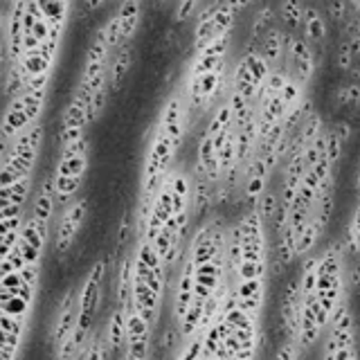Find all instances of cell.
I'll use <instances>...</instances> for the list:
<instances>
[{"instance_id": "8", "label": "cell", "mask_w": 360, "mask_h": 360, "mask_svg": "<svg viewBox=\"0 0 360 360\" xmlns=\"http://www.w3.org/2000/svg\"><path fill=\"white\" fill-rule=\"evenodd\" d=\"M307 0H282L280 3V23L289 34H298L302 30Z\"/></svg>"}, {"instance_id": "4", "label": "cell", "mask_w": 360, "mask_h": 360, "mask_svg": "<svg viewBox=\"0 0 360 360\" xmlns=\"http://www.w3.org/2000/svg\"><path fill=\"white\" fill-rule=\"evenodd\" d=\"M302 39L307 41L313 50H325L327 39H329V23L327 16L320 12L318 7L309 5L307 12H304V21H302Z\"/></svg>"}, {"instance_id": "7", "label": "cell", "mask_w": 360, "mask_h": 360, "mask_svg": "<svg viewBox=\"0 0 360 360\" xmlns=\"http://www.w3.org/2000/svg\"><path fill=\"white\" fill-rule=\"evenodd\" d=\"M117 18L119 25H122V41L124 43H133L137 30L142 25V16H144V0H122L117 7Z\"/></svg>"}, {"instance_id": "14", "label": "cell", "mask_w": 360, "mask_h": 360, "mask_svg": "<svg viewBox=\"0 0 360 360\" xmlns=\"http://www.w3.org/2000/svg\"><path fill=\"white\" fill-rule=\"evenodd\" d=\"M336 131V135L340 137V140H343V144L347 146L349 144V140H352V133H354V128H352V124L347 122V119H343V122H336L334 126H331Z\"/></svg>"}, {"instance_id": "5", "label": "cell", "mask_w": 360, "mask_h": 360, "mask_svg": "<svg viewBox=\"0 0 360 360\" xmlns=\"http://www.w3.org/2000/svg\"><path fill=\"white\" fill-rule=\"evenodd\" d=\"M133 54H135L133 43H124V45H119V48L113 52V57H110V63H108L110 95H115V92H119V88L124 86L128 72L133 68Z\"/></svg>"}, {"instance_id": "10", "label": "cell", "mask_w": 360, "mask_h": 360, "mask_svg": "<svg viewBox=\"0 0 360 360\" xmlns=\"http://www.w3.org/2000/svg\"><path fill=\"white\" fill-rule=\"evenodd\" d=\"M325 140H327V158L331 162V167L338 171V164L343 162V155H345V144L336 135L334 128H327V131H325Z\"/></svg>"}, {"instance_id": "18", "label": "cell", "mask_w": 360, "mask_h": 360, "mask_svg": "<svg viewBox=\"0 0 360 360\" xmlns=\"http://www.w3.org/2000/svg\"><path fill=\"white\" fill-rule=\"evenodd\" d=\"M307 3H316V0H307Z\"/></svg>"}, {"instance_id": "9", "label": "cell", "mask_w": 360, "mask_h": 360, "mask_svg": "<svg viewBox=\"0 0 360 360\" xmlns=\"http://www.w3.org/2000/svg\"><path fill=\"white\" fill-rule=\"evenodd\" d=\"M280 207H282V200H280V191H277V187H271L264 191V196L259 198V203H257V214L262 216V221L266 225H268V230H271V225H273V221H275V216H277V212H280Z\"/></svg>"}, {"instance_id": "12", "label": "cell", "mask_w": 360, "mask_h": 360, "mask_svg": "<svg viewBox=\"0 0 360 360\" xmlns=\"http://www.w3.org/2000/svg\"><path fill=\"white\" fill-rule=\"evenodd\" d=\"M354 54H352V48H349V41L345 39H340V43H338V50H336V66H338V70H343V72H352V68H354Z\"/></svg>"}, {"instance_id": "11", "label": "cell", "mask_w": 360, "mask_h": 360, "mask_svg": "<svg viewBox=\"0 0 360 360\" xmlns=\"http://www.w3.org/2000/svg\"><path fill=\"white\" fill-rule=\"evenodd\" d=\"M327 14H329V21H331V23L345 25V21L349 18V14H352V5H349V0H329Z\"/></svg>"}, {"instance_id": "15", "label": "cell", "mask_w": 360, "mask_h": 360, "mask_svg": "<svg viewBox=\"0 0 360 360\" xmlns=\"http://www.w3.org/2000/svg\"><path fill=\"white\" fill-rule=\"evenodd\" d=\"M239 3H241V7H243V9H248V7H250V5L255 3V0H239Z\"/></svg>"}, {"instance_id": "17", "label": "cell", "mask_w": 360, "mask_h": 360, "mask_svg": "<svg viewBox=\"0 0 360 360\" xmlns=\"http://www.w3.org/2000/svg\"><path fill=\"white\" fill-rule=\"evenodd\" d=\"M293 360H304V354H298V356H295Z\"/></svg>"}, {"instance_id": "2", "label": "cell", "mask_w": 360, "mask_h": 360, "mask_svg": "<svg viewBox=\"0 0 360 360\" xmlns=\"http://www.w3.org/2000/svg\"><path fill=\"white\" fill-rule=\"evenodd\" d=\"M282 68L289 72L291 79H295L304 88H309L313 77H316V70H318V54L300 34H289L286 57H284Z\"/></svg>"}, {"instance_id": "1", "label": "cell", "mask_w": 360, "mask_h": 360, "mask_svg": "<svg viewBox=\"0 0 360 360\" xmlns=\"http://www.w3.org/2000/svg\"><path fill=\"white\" fill-rule=\"evenodd\" d=\"M155 124H158L160 131L169 135V140L176 144V149L180 151L185 140H187L189 131H191V113H189L187 99H185V92L180 86L173 90L167 99H164Z\"/></svg>"}, {"instance_id": "3", "label": "cell", "mask_w": 360, "mask_h": 360, "mask_svg": "<svg viewBox=\"0 0 360 360\" xmlns=\"http://www.w3.org/2000/svg\"><path fill=\"white\" fill-rule=\"evenodd\" d=\"M268 289L271 280H248V282H234L232 295L237 307L252 318L264 320L266 304H268Z\"/></svg>"}, {"instance_id": "16", "label": "cell", "mask_w": 360, "mask_h": 360, "mask_svg": "<svg viewBox=\"0 0 360 360\" xmlns=\"http://www.w3.org/2000/svg\"><path fill=\"white\" fill-rule=\"evenodd\" d=\"M155 3H158V5H167L169 0H155Z\"/></svg>"}, {"instance_id": "6", "label": "cell", "mask_w": 360, "mask_h": 360, "mask_svg": "<svg viewBox=\"0 0 360 360\" xmlns=\"http://www.w3.org/2000/svg\"><path fill=\"white\" fill-rule=\"evenodd\" d=\"M286 43H289V32H286L282 25H275V27H271V30L262 36L259 45H257V50H259L262 57L271 63L273 70L284 66Z\"/></svg>"}, {"instance_id": "13", "label": "cell", "mask_w": 360, "mask_h": 360, "mask_svg": "<svg viewBox=\"0 0 360 360\" xmlns=\"http://www.w3.org/2000/svg\"><path fill=\"white\" fill-rule=\"evenodd\" d=\"M200 5H203V0H178V3H176V12H173V18H176V23H187L189 18L196 16Z\"/></svg>"}]
</instances>
